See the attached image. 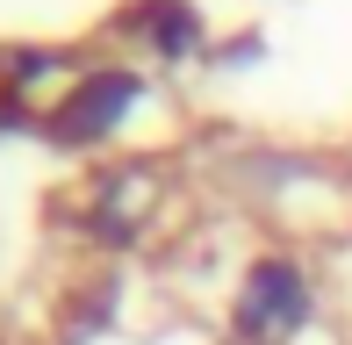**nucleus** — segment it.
<instances>
[{
    "label": "nucleus",
    "instance_id": "3",
    "mask_svg": "<svg viewBox=\"0 0 352 345\" xmlns=\"http://www.w3.org/2000/svg\"><path fill=\"white\" fill-rule=\"evenodd\" d=\"M230 345H259V338H230Z\"/></svg>",
    "mask_w": 352,
    "mask_h": 345
},
{
    "label": "nucleus",
    "instance_id": "2",
    "mask_svg": "<svg viewBox=\"0 0 352 345\" xmlns=\"http://www.w3.org/2000/svg\"><path fill=\"white\" fill-rule=\"evenodd\" d=\"M130 101H137V72H94V80L58 108V137H101V130H116V122L130 115Z\"/></svg>",
    "mask_w": 352,
    "mask_h": 345
},
{
    "label": "nucleus",
    "instance_id": "1",
    "mask_svg": "<svg viewBox=\"0 0 352 345\" xmlns=\"http://www.w3.org/2000/svg\"><path fill=\"white\" fill-rule=\"evenodd\" d=\"M302 324H309V274H302L295 259H280V252L252 259L245 288H237V331L274 345L287 331H302Z\"/></svg>",
    "mask_w": 352,
    "mask_h": 345
}]
</instances>
